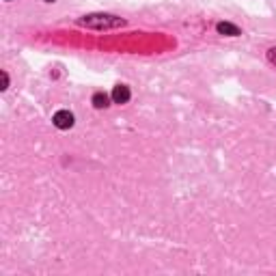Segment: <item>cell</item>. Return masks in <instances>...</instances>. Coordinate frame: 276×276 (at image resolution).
<instances>
[{
  "instance_id": "obj_7",
  "label": "cell",
  "mask_w": 276,
  "mask_h": 276,
  "mask_svg": "<svg viewBox=\"0 0 276 276\" xmlns=\"http://www.w3.org/2000/svg\"><path fill=\"white\" fill-rule=\"evenodd\" d=\"M45 2H54V0H45Z\"/></svg>"
},
{
  "instance_id": "obj_6",
  "label": "cell",
  "mask_w": 276,
  "mask_h": 276,
  "mask_svg": "<svg viewBox=\"0 0 276 276\" xmlns=\"http://www.w3.org/2000/svg\"><path fill=\"white\" fill-rule=\"evenodd\" d=\"M6 87H9V76H6V74H4V71H2V87H0V89H2V91H4Z\"/></svg>"
},
{
  "instance_id": "obj_5",
  "label": "cell",
  "mask_w": 276,
  "mask_h": 276,
  "mask_svg": "<svg viewBox=\"0 0 276 276\" xmlns=\"http://www.w3.org/2000/svg\"><path fill=\"white\" fill-rule=\"evenodd\" d=\"M110 97L106 95V93H95L93 95V106L95 108H106V106H110Z\"/></svg>"
},
{
  "instance_id": "obj_3",
  "label": "cell",
  "mask_w": 276,
  "mask_h": 276,
  "mask_svg": "<svg viewBox=\"0 0 276 276\" xmlns=\"http://www.w3.org/2000/svg\"><path fill=\"white\" fill-rule=\"evenodd\" d=\"M130 100V89L126 84H117L115 91H113V102L115 104H128Z\"/></svg>"
},
{
  "instance_id": "obj_1",
  "label": "cell",
  "mask_w": 276,
  "mask_h": 276,
  "mask_svg": "<svg viewBox=\"0 0 276 276\" xmlns=\"http://www.w3.org/2000/svg\"><path fill=\"white\" fill-rule=\"evenodd\" d=\"M80 24L91 28H115V26H123V19L115 15H89L80 19Z\"/></svg>"
},
{
  "instance_id": "obj_4",
  "label": "cell",
  "mask_w": 276,
  "mask_h": 276,
  "mask_svg": "<svg viewBox=\"0 0 276 276\" xmlns=\"http://www.w3.org/2000/svg\"><path fill=\"white\" fill-rule=\"evenodd\" d=\"M216 28H218L220 35H229V37H238L240 35L238 26H233V24H229V22H220L218 26H216Z\"/></svg>"
},
{
  "instance_id": "obj_2",
  "label": "cell",
  "mask_w": 276,
  "mask_h": 276,
  "mask_svg": "<svg viewBox=\"0 0 276 276\" xmlns=\"http://www.w3.org/2000/svg\"><path fill=\"white\" fill-rule=\"evenodd\" d=\"M54 126L58 130H69L71 126H74V115H71L69 110H58V113L54 115Z\"/></svg>"
}]
</instances>
